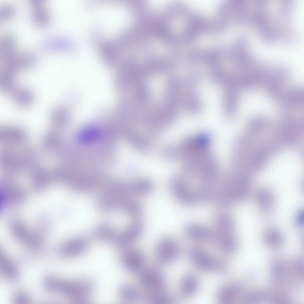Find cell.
<instances>
[{
  "label": "cell",
  "instance_id": "6da1fadb",
  "mask_svg": "<svg viewBox=\"0 0 304 304\" xmlns=\"http://www.w3.org/2000/svg\"><path fill=\"white\" fill-rule=\"evenodd\" d=\"M43 286L48 291L59 293L76 303L87 302L94 290V285L89 280L61 279L48 276L44 279Z\"/></svg>",
  "mask_w": 304,
  "mask_h": 304
},
{
  "label": "cell",
  "instance_id": "7a4b0ae2",
  "mask_svg": "<svg viewBox=\"0 0 304 304\" xmlns=\"http://www.w3.org/2000/svg\"><path fill=\"white\" fill-rule=\"evenodd\" d=\"M251 182L248 175L243 173L238 175L230 183L223 186L220 198L225 206L244 200L250 191Z\"/></svg>",
  "mask_w": 304,
  "mask_h": 304
},
{
  "label": "cell",
  "instance_id": "3957f363",
  "mask_svg": "<svg viewBox=\"0 0 304 304\" xmlns=\"http://www.w3.org/2000/svg\"><path fill=\"white\" fill-rule=\"evenodd\" d=\"M189 255L193 263L202 270L224 273L229 268V264L225 260L213 256L201 248H191Z\"/></svg>",
  "mask_w": 304,
  "mask_h": 304
},
{
  "label": "cell",
  "instance_id": "277c9868",
  "mask_svg": "<svg viewBox=\"0 0 304 304\" xmlns=\"http://www.w3.org/2000/svg\"><path fill=\"white\" fill-rule=\"evenodd\" d=\"M140 281L142 286L151 292H165L166 283L161 272L156 268L150 267L143 270L140 275Z\"/></svg>",
  "mask_w": 304,
  "mask_h": 304
},
{
  "label": "cell",
  "instance_id": "5b68a950",
  "mask_svg": "<svg viewBox=\"0 0 304 304\" xmlns=\"http://www.w3.org/2000/svg\"><path fill=\"white\" fill-rule=\"evenodd\" d=\"M299 121L292 117H286L281 122L278 132L280 140L288 145H293L299 140L301 131Z\"/></svg>",
  "mask_w": 304,
  "mask_h": 304
},
{
  "label": "cell",
  "instance_id": "8992f818",
  "mask_svg": "<svg viewBox=\"0 0 304 304\" xmlns=\"http://www.w3.org/2000/svg\"><path fill=\"white\" fill-rule=\"evenodd\" d=\"M180 248L177 242L169 237L162 239L158 243L156 248L157 258L162 263L168 264L174 261L178 256Z\"/></svg>",
  "mask_w": 304,
  "mask_h": 304
},
{
  "label": "cell",
  "instance_id": "52a82bcc",
  "mask_svg": "<svg viewBox=\"0 0 304 304\" xmlns=\"http://www.w3.org/2000/svg\"><path fill=\"white\" fill-rule=\"evenodd\" d=\"M31 6V15L33 23L41 27L49 25L51 16L44 0H29Z\"/></svg>",
  "mask_w": 304,
  "mask_h": 304
},
{
  "label": "cell",
  "instance_id": "ba28073f",
  "mask_svg": "<svg viewBox=\"0 0 304 304\" xmlns=\"http://www.w3.org/2000/svg\"><path fill=\"white\" fill-rule=\"evenodd\" d=\"M121 258L122 264L128 271L135 273L140 271L145 261V256L142 252L137 249H129L123 251Z\"/></svg>",
  "mask_w": 304,
  "mask_h": 304
},
{
  "label": "cell",
  "instance_id": "9c48e42d",
  "mask_svg": "<svg viewBox=\"0 0 304 304\" xmlns=\"http://www.w3.org/2000/svg\"><path fill=\"white\" fill-rule=\"evenodd\" d=\"M89 243L81 239H74L67 241L61 245L58 249L59 254L66 258L77 257L82 254L88 249Z\"/></svg>",
  "mask_w": 304,
  "mask_h": 304
},
{
  "label": "cell",
  "instance_id": "30bf717a",
  "mask_svg": "<svg viewBox=\"0 0 304 304\" xmlns=\"http://www.w3.org/2000/svg\"><path fill=\"white\" fill-rule=\"evenodd\" d=\"M289 267L282 259H276L271 264V280L274 285L279 287L284 286L288 277Z\"/></svg>",
  "mask_w": 304,
  "mask_h": 304
},
{
  "label": "cell",
  "instance_id": "8fae6325",
  "mask_svg": "<svg viewBox=\"0 0 304 304\" xmlns=\"http://www.w3.org/2000/svg\"><path fill=\"white\" fill-rule=\"evenodd\" d=\"M241 284L234 282L227 284L220 287L216 294L218 302L222 304H228L233 302L242 290Z\"/></svg>",
  "mask_w": 304,
  "mask_h": 304
},
{
  "label": "cell",
  "instance_id": "7c38bea8",
  "mask_svg": "<svg viewBox=\"0 0 304 304\" xmlns=\"http://www.w3.org/2000/svg\"><path fill=\"white\" fill-rule=\"evenodd\" d=\"M170 189L173 195L180 203L187 205L194 203L193 196L184 181L179 179L173 180L170 183Z\"/></svg>",
  "mask_w": 304,
  "mask_h": 304
},
{
  "label": "cell",
  "instance_id": "4fadbf2b",
  "mask_svg": "<svg viewBox=\"0 0 304 304\" xmlns=\"http://www.w3.org/2000/svg\"><path fill=\"white\" fill-rule=\"evenodd\" d=\"M142 231V225L139 221L133 222L126 229L118 244L120 249L123 251L127 249L131 244L138 238Z\"/></svg>",
  "mask_w": 304,
  "mask_h": 304
},
{
  "label": "cell",
  "instance_id": "5bb4252c",
  "mask_svg": "<svg viewBox=\"0 0 304 304\" xmlns=\"http://www.w3.org/2000/svg\"><path fill=\"white\" fill-rule=\"evenodd\" d=\"M303 102V92L300 88L294 87L287 92L282 103V108L284 111L289 110L291 107H299Z\"/></svg>",
  "mask_w": 304,
  "mask_h": 304
},
{
  "label": "cell",
  "instance_id": "9a60e30c",
  "mask_svg": "<svg viewBox=\"0 0 304 304\" xmlns=\"http://www.w3.org/2000/svg\"><path fill=\"white\" fill-rule=\"evenodd\" d=\"M0 269L2 275L10 280L15 279L18 276V270L14 262L1 250L0 252Z\"/></svg>",
  "mask_w": 304,
  "mask_h": 304
},
{
  "label": "cell",
  "instance_id": "2e32d148",
  "mask_svg": "<svg viewBox=\"0 0 304 304\" xmlns=\"http://www.w3.org/2000/svg\"><path fill=\"white\" fill-rule=\"evenodd\" d=\"M13 101L17 106L25 108L33 103L34 97L29 90L23 88H16L11 94Z\"/></svg>",
  "mask_w": 304,
  "mask_h": 304
},
{
  "label": "cell",
  "instance_id": "e0dca14e",
  "mask_svg": "<svg viewBox=\"0 0 304 304\" xmlns=\"http://www.w3.org/2000/svg\"><path fill=\"white\" fill-rule=\"evenodd\" d=\"M255 199L259 207L264 211L270 210L274 205V198L273 194L270 189L267 188H263L259 189L256 193Z\"/></svg>",
  "mask_w": 304,
  "mask_h": 304
},
{
  "label": "cell",
  "instance_id": "ac0fdd59",
  "mask_svg": "<svg viewBox=\"0 0 304 304\" xmlns=\"http://www.w3.org/2000/svg\"><path fill=\"white\" fill-rule=\"evenodd\" d=\"M16 39L11 32L5 33L0 41V59L4 58L14 54L16 49Z\"/></svg>",
  "mask_w": 304,
  "mask_h": 304
},
{
  "label": "cell",
  "instance_id": "d6986e66",
  "mask_svg": "<svg viewBox=\"0 0 304 304\" xmlns=\"http://www.w3.org/2000/svg\"><path fill=\"white\" fill-rule=\"evenodd\" d=\"M263 240L268 247L277 248L282 245L284 239L282 235L278 229L274 228H269L264 233Z\"/></svg>",
  "mask_w": 304,
  "mask_h": 304
},
{
  "label": "cell",
  "instance_id": "ffe728a7",
  "mask_svg": "<svg viewBox=\"0 0 304 304\" xmlns=\"http://www.w3.org/2000/svg\"><path fill=\"white\" fill-rule=\"evenodd\" d=\"M118 295L121 299L127 302L140 301L144 297L141 292L136 287L129 284L122 286L119 289Z\"/></svg>",
  "mask_w": 304,
  "mask_h": 304
},
{
  "label": "cell",
  "instance_id": "44dd1931",
  "mask_svg": "<svg viewBox=\"0 0 304 304\" xmlns=\"http://www.w3.org/2000/svg\"><path fill=\"white\" fill-rule=\"evenodd\" d=\"M198 285L197 277L194 274H189L185 276L180 283V290L185 296L190 297L196 292Z\"/></svg>",
  "mask_w": 304,
  "mask_h": 304
},
{
  "label": "cell",
  "instance_id": "7402d4cb",
  "mask_svg": "<svg viewBox=\"0 0 304 304\" xmlns=\"http://www.w3.org/2000/svg\"><path fill=\"white\" fill-rule=\"evenodd\" d=\"M67 42L63 38L59 37H53L48 38L43 42V48L48 50H60L67 47Z\"/></svg>",
  "mask_w": 304,
  "mask_h": 304
},
{
  "label": "cell",
  "instance_id": "603a6c76",
  "mask_svg": "<svg viewBox=\"0 0 304 304\" xmlns=\"http://www.w3.org/2000/svg\"><path fill=\"white\" fill-rule=\"evenodd\" d=\"M270 292L265 290H258L248 292L243 297L246 303H255L270 300Z\"/></svg>",
  "mask_w": 304,
  "mask_h": 304
},
{
  "label": "cell",
  "instance_id": "cb8c5ba5",
  "mask_svg": "<svg viewBox=\"0 0 304 304\" xmlns=\"http://www.w3.org/2000/svg\"><path fill=\"white\" fill-rule=\"evenodd\" d=\"M216 222L220 231L228 234L233 231V221L228 215L224 214L218 215L216 218Z\"/></svg>",
  "mask_w": 304,
  "mask_h": 304
},
{
  "label": "cell",
  "instance_id": "d4e9b609",
  "mask_svg": "<svg viewBox=\"0 0 304 304\" xmlns=\"http://www.w3.org/2000/svg\"><path fill=\"white\" fill-rule=\"evenodd\" d=\"M145 299L149 303L152 304H168L172 301L171 298L165 292H150Z\"/></svg>",
  "mask_w": 304,
  "mask_h": 304
},
{
  "label": "cell",
  "instance_id": "484cf974",
  "mask_svg": "<svg viewBox=\"0 0 304 304\" xmlns=\"http://www.w3.org/2000/svg\"><path fill=\"white\" fill-rule=\"evenodd\" d=\"M16 12V8L14 5L6 3L0 7V21H5L9 20L14 17Z\"/></svg>",
  "mask_w": 304,
  "mask_h": 304
},
{
  "label": "cell",
  "instance_id": "4316f807",
  "mask_svg": "<svg viewBox=\"0 0 304 304\" xmlns=\"http://www.w3.org/2000/svg\"><path fill=\"white\" fill-rule=\"evenodd\" d=\"M290 267L295 275L300 279L304 277V262L303 259L300 257H297L293 259Z\"/></svg>",
  "mask_w": 304,
  "mask_h": 304
},
{
  "label": "cell",
  "instance_id": "83f0119b",
  "mask_svg": "<svg viewBox=\"0 0 304 304\" xmlns=\"http://www.w3.org/2000/svg\"><path fill=\"white\" fill-rule=\"evenodd\" d=\"M270 300L276 304H287L290 301L287 295L281 292H271Z\"/></svg>",
  "mask_w": 304,
  "mask_h": 304
},
{
  "label": "cell",
  "instance_id": "f1b7e54d",
  "mask_svg": "<svg viewBox=\"0 0 304 304\" xmlns=\"http://www.w3.org/2000/svg\"><path fill=\"white\" fill-rule=\"evenodd\" d=\"M13 300L14 303L17 304H25L29 303L31 299L29 295L23 292H18L14 295Z\"/></svg>",
  "mask_w": 304,
  "mask_h": 304
},
{
  "label": "cell",
  "instance_id": "f546056e",
  "mask_svg": "<svg viewBox=\"0 0 304 304\" xmlns=\"http://www.w3.org/2000/svg\"><path fill=\"white\" fill-rule=\"evenodd\" d=\"M304 212L303 209H301L297 213L295 218V222L297 226L301 227L303 226Z\"/></svg>",
  "mask_w": 304,
  "mask_h": 304
},
{
  "label": "cell",
  "instance_id": "4dcf8cb0",
  "mask_svg": "<svg viewBox=\"0 0 304 304\" xmlns=\"http://www.w3.org/2000/svg\"><path fill=\"white\" fill-rule=\"evenodd\" d=\"M248 276L251 278L254 279L256 278L257 275L256 273L254 272H252L249 273Z\"/></svg>",
  "mask_w": 304,
  "mask_h": 304
}]
</instances>
